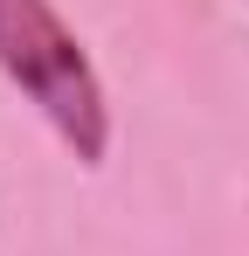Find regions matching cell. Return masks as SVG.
I'll list each match as a JSON object with an SVG mask.
<instances>
[{
    "label": "cell",
    "mask_w": 249,
    "mask_h": 256,
    "mask_svg": "<svg viewBox=\"0 0 249 256\" xmlns=\"http://www.w3.org/2000/svg\"><path fill=\"white\" fill-rule=\"evenodd\" d=\"M0 76L42 111V125L56 132L83 166H104L111 152V97L76 42V28L62 21L56 0H0Z\"/></svg>",
    "instance_id": "6da1fadb"
}]
</instances>
